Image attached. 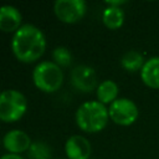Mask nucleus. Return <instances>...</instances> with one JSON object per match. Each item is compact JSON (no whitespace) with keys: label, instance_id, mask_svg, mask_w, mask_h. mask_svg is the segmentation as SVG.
I'll use <instances>...</instances> for the list:
<instances>
[{"label":"nucleus","instance_id":"obj_1","mask_svg":"<svg viewBox=\"0 0 159 159\" xmlns=\"http://www.w3.org/2000/svg\"><path fill=\"white\" fill-rule=\"evenodd\" d=\"M46 48L43 32L32 24L21 25L11 39V50L21 62L36 61Z\"/></svg>","mask_w":159,"mask_h":159},{"label":"nucleus","instance_id":"obj_2","mask_svg":"<svg viewBox=\"0 0 159 159\" xmlns=\"http://www.w3.org/2000/svg\"><path fill=\"white\" fill-rule=\"evenodd\" d=\"M109 119L108 108L99 101H87L82 103L76 111L77 125L88 133L102 130Z\"/></svg>","mask_w":159,"mask_h":159},{"label":"nucleus","instance_id":"obj_3","mask_svg":"<svg viewBox=\"0 0 159 159\" xmlns=\"http://www.w3.org/2000/svg\"><path fill=\"white\" fill-rule=\"evenodd\" d=\"M32 80L39 89L43 92H55L63 82V72L55 61L45 60L35 66Z\"/></svg>","mask_w":159,"mask_h":159},{"label":"nucleus","instance_id":"obj_4","mask_svg":"<svg viewBox=\"0 0 159 159\" xmlns=\"http://www.w3.org/2000/svg\"><path fill=\"white\" fill-rule=\"evenodd\" d=\"M27 109V99L17 89L0 92V119L4 122L19 120Z\"/></svg>","mask_w":159,"mask_h":159},{"label":"nucleus","instance_id":"obj_5","mask_svg":"<svg viewBox=\"0 0 159 159\" xmlns=\"http://www.w3.org/2000/svg\"><path fill=\"white\" fill-rule=\"evenodd\" d=\"M108 114L109 118L116 124L130 125L137 120L139 116V111L137 104L132 99L122 97V98H117L114 102L109 104Z\"/></svg>","mask_w":159,"mask_h":159},{"label":"nucleus","instance_id":"obj_6","mask_svg":"<svg viewBox=\"0 0 159 159\" xmlns=\"http://www.w3.org/2000/svg\"><path fill=\"white\" fill-rule=\"evenodd\" d=\"M56 16L63 22H77L81 20L87 10L84 0H56L53 4Z\"/></svg>","mask_w":159,"mask_h":159},{"label":"nucleus","instance_id":"obj_7","mask_svg":"<svg viewBox=\"0 0 159 159\" xmlns=\"http://www.w3.org/2000/svg\"><path fill=\"white\" fill-rule=\"evenodd\" d=\"M71 81L80 91L91 92L97 84L96 71L88 65H78L71 72Z\"/></svg>","mask_w":159,"mask_h":159},{"label":"nucleus","instance_id":"obj_8","mask_svg":"<svg viewBox=\"0 0 159 159\" xmlns=\"http://www.w3.org/2000/svg\"><path fill=\"white\" fill-rule=\"evenodd\" d=\"M32 142L30 135L21 129H11L2 137V145L9 153L20 154L30 149Z\"/></svg>","mask_w":159,"mask_h":159},{"label":"nucleus","instance_id":"obj_9","mask_svg":"<svg viewBox=\"0 0 159 159\" xmlns=\"http://www.w3.org/2000/svg\"><path fill=\"white\" fill-rule=\"evenodd\" d=\"M65 152L68 159H89L91 143L86 137L73 134L66 140Z\"/></svg>","mask_w":159,"mask_h":159},{"label":"nucleus","instance_id":"obj_10","mask_svg":"<svg viewBox=\"0 0 159 159\" xmlns=\"http://www.w3.org/2000/svg\"><path fill=\"white\" fill-rule=\"evenodd\" d=\"M21 12L12 5L0 6V30L5 32L16 31L21 26Z\"/></svg>","mask_w":159,"mask_h":159},{"label":"nucleus","instance_id":"obj_11","mask_svg":"<svg viewBox=\"0 0 159 159\" xmlns=\"http://www.w3.org/2000/svg\"><path fill=\"white\" fill-rule=\"evenodd\" d=\"M140 78L147 87L159 89V56L145 60V63L140 70Z\"/></svg>","mask_w":159,"mask_h":159},{"label":"nucleus","instance_id":"obj_12","mask_svg":"<svg viewBox=\"0 0 159 159\" xmlns=\"http://www.w3.org/2000/svg\"><path fill=\"white\" fill-rule=\"evenodd\" d=\"M118 84L112 80H104L97 86V98L101 103H112L118 97Z\"/></svg>","mask_w":159,"mask_h":159},{"label":"nucleus","instance_id":"obj_13","mask_svg":"<svg viewBox=\"0 0 159 159\" xmlns=\"http://www.w3.org/2000/svg\"><path fill=\"white\" fill-rule=\"evenodd\" d=\"M102 21L111 30L119 29L124 22L123 9L118 6H107L102 12Z\"/></svg>","mask_w":159,"mask_h":159},{"label":"nucleus","instance_id":"obj_14","mask_svg":"<svg viewBox=\"0 0 159 159\" xmlns=\"http://www.w3.org/2000/svg\"><path fill=\"white\" fill-rule=\"evenodd\" d=\"M145 61H144V56L137 51V50H129L127 51L122 58H120V65L122 67L128 71V72H137L142 70V67L144 66Z\"/></svg>","mask_w":159,"mask_h":159},{"label":"nucleus","instance_id":"obj_15","mask_svg":"<svg viewBox=\"0 0 159 159\" xmlns=\"http://www.w3.org/2000/svg\"><path fill=\"white\" fill-rule=\"evenodd\" d=\"M50 155H51L50 148L42 142L32 143L29 149V157L31 159H48Z\"/></svg>","mask_w":159,"mask_h":159},{"label":"nucleus","instance_id":"obj_16","mask_svg":"<svg viewBox=\"0 0 159 159\" xmlns=\"http://www.w3.org/2000/svg\"><path fill=\"white\" fill-rule=\"evenodd\" d=\"M52 57L55 62L61 67V66H68L72 61V55L70 50L65 46H58L52 51Z\"/></svg>","mask_w":159,"mask_h":159},{"label":"nucleus","instance_id":"obj_17","mask_svg":"<svg viewBox=\"0 0 159 159\" xmlns=\"http://www.w3.org/2000/svg\"><path fill=\"white\" fill-rule=\"evenodd\" d=\"M0 159H24L21 155L19 154H12V153H7V154H4L0 157Z\"/></svg>","mask_w":159,"mask_h":159},{"label":"nucleus","instance_id":"obj_18","mask_svg":"<svg viewBox=\"0 0 159 159\" xmlns=\"http://www.w3.org/2000/svg\"><path fill=\"white\" fill-rule=\"evenodd\" d=\"M106 4H107V6H118V7H120V5L125 4V1H124V0H117V1H106Z\"/></svg>","mask_w":159,"mask_h":159},{"label":"nucleus","instance_id":"obj_19","mask_svg":"<svg viewBox=\"0 0 159 159\" xmlns=\"http://www.w3.org/2000/svg\"><path fill=\"white\" fill-rule=\"evenodd\" d=\"M58 159H65V158H58Z\"/></svg>","mask_w":159,"mask_h":159},{"label":"nucleus","instance_id":"obj_20","mask_svg":"<svg viewBox=\"0 0 159 159\" xmlns=\"http://www.w3.org/2000/svg\"><path fill=\"white\" fill-rule=\"evenodd\" d=\"M89 159H94V158H89Z\"/></svg>","mask_w":159,"mask_h":159}]
</instances>
